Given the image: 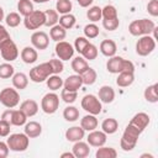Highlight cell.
Masks as SVG:
<instances>
[{
	"label": "cell",
	"mask_w": 158,
	"mask_h": 158,
	"mask_svg": "<svg viewBox=\"0 0 158 158\" xmlns=\"http://www.w3.org/2000/svg\"><path fill=\"white\" fill-rule=\"evenodd\" d=\"M27 121V116L25 115L23 111L21 110H11V116H10V125L12 126H22Z\"/></svg>",
	"instance_id": "484cf974"
},
{
	"label": "cell",
	"mask_w": 158,
	"mask_h": 158,
	"mask_svg": "<svg viewBox=\"0 0 158 158\" xmlns=\"http://www.w3.org/2000/svg\"><path fill=\"white\" fill-rule=\"evenodd\" d=\"M120 25L118 17L116 19H102V26L107 31H115Z\"/></svg>",
	"instance_id": "bcb514c9"
},
{
	"label": "cell",
	"mask_w": 158,
	"mask_h": 158,
	"mask_svg": "<svg viewBox=\"0 0 158 158\" xmlns=\"http://www.w3.org/2000/svg\"><path fill=\"white\" fill-rule=\"evenodd\" d=\"M77 1H78V4H79L81 7H88V6H90V5L93 4L94 0H77Z\"/></svg>",
	"instance_id": "f5cc1de1"
},
{
	"label": "cell",
	"mask_w": 158,
	"mask_h": 158,
	"mask_svg": "<svg viewBox=\"0 0 158 158\" xmlns=\"http://www.w3.org/2000/svg\"><path fill=\"white\" fill-rule=\"evenodd\" d=\"M89 68V64H88V62H86V59H84L83 57H75L73 60H72V69L77 73V74H81V73H84L86 69Z\"/></svg>",
	"instance_id": "f1b7e54d"
},
{
	"label": "cell",
	"mask_w": 158,
	"mask_h": 158,
	"mask_svg": "<svg viewBox=\"0 0 158 158\" xmlns=\"http://www.w3.org/2000/svg\"><path fill=\"white\" fill-rule=\"evenodd\" d=\"M77 98H78V91H68L63 89L60 93V99L67 104H73L77 100Z\"/></svg>",
	"instance_id": "f6af8a7d"
},
{
	"label": "cell",
	"mask_w": 158,
	"mask_h": 158,
	"mask_svg": "<svg viewBox=\"0 0 158 158\" xmlns=\"http://www.w3.org/2000/svg\"><path fill=\"white\" fill-rule=\"evenodd\" d=\"M64 69L63 62L60 59H51L48 62L41 63L30 70V79L33 83H42L52 74H60Z\"/></svg>",
	"instance_id": "7a4b0ae2"
},
{
	"label": "cell",
	"mask_w": 158,
	"mask_h": 158,
	"mask_svg": "<svg viewBox=\"0 0 158 158\" xmlns=\"http://www.w3.org/2000/svg\"><path fill=\"white\" fill-rule=\"evenodd\" d=\"M9 146L6 142L0 141V158H6L9 156Z\"/></svg>",
	"instance_id": "f907efd6"
},
{
	"label": "cell",
	"mask_w": 158,
	"mask_h": 158,
	"mask_svg": "<svg viewBox=\"0 0 158 158\" xmlns=\"http://www.w3.org/2000/svg\"><path fill=\"white\" fill-rule=\"evenodd\" d=\"M9 38H11L10 33L7 32V30H6L2 25H0V43H2L4 41L9 40Z\"/></svg>",
	"instance_id": "816d5d0a"
},
{
	"label": "cell",
	"mask_w": 158,
	"mask_h": 158,
	"mask_svg": "<svg viewBox=\"0 0 158 158\" xmlns=\"http://www.w3.org/2000/svg\"><path fill=\"white\" fill-rule=\"evenodd\" d=\"M72 152L74 154L75 158H85L89 156L90 153V148H89V144L83 142L81 139L80 141H77L74 142V146L72 148Z\"/></svg>",
	"instance_id": "2e32d148"
},
{
	"label": "cell",
	"mask_w": 158,
	"mask_h": 158,
	"mask_svg": "<svg viewBox=\"0 0 158 158\" xmlns=\"http://www.w3.org/2000/svg\"><path fill=\"white\" fill-rule=\"evenodd\" d=\"M84 135H85V131L80 126H73L65 131V138L69 142H77V141L83 139Z\"/></svg>",
	"instance_id": "ac0fdd59"
},
{
	"label": "cell",
	"mask_w": 158,
	"mask_h": 158,
	"mask_svg": "<svg viewBox=\"0 0 158 158\" xmlns=\"http://www.w3.org/2000/svg\"><path fill=\"white\" fill-rule=\"evenodd\" d=\"M31 43L32 46L36 48V49H40V51H43L48 47L49 44V37L46 32L43 31H36L32 33L31 36Z\"/></svg>",
	"instance_id": "4fadbf2b"
},
{
	"label": "cell",
	"mask_w": 158,
	"mask_h": 158,
	"mask_svg": "<svg viewBox=\"0 0 158 158\" xmlns=\"http://www.w3.org/2000/svg\"><path fill=\"white\" fill-rule=\"evenodd\" d=\"M35 2H38V4H43V2H47V1H49V0H33Z\"/></svg>",
	"instance_id": "9f6ffc18"
},
{
	"label": "cell",
	"mask_w": 158,
	"mask_h": 158,
	"mask_svg": "<svg viewBox=\"0 0 158 158\" xmlns=\"http://www.w3.org/2000/svg\"><path fill=\"white\" fill-rule=\"evenodd\" d=\"M38 58V54H37V51L33 48V47H25L22 48L21 51V59L23 60V63L26 64H32L37 60Z\"/></svg>",
	"instance_id": "cb8c5ba5"
},
{
	"label": "cell",
	"mask_w": 158,
	"mask_h": 158,
	"mask_svg": "<svg viewBox=\"0 0 158 158\" xmlns=\"http://www.w3.org/2000/svg\"><path fill=\"white\" fill-rule=\"evenodd\" d=\"M65 36H67V30L63 28L60 25H54L49 30V37L56 42L63 41L65 38Z\"/></svg>",
	"instance_id": "83f0119b"
},
{
	"label": "cell",
	"mask_w": 158,
	"mask_h": 158,
	"mask_svg": "<svg viewBox=\"0 0 158 158\" xmlns=\"http://www.w3.org/2000/svg\"><path fill=\"white\" fill-rule=\"evenodd\" d=\"M80 77H81L83 84H85V85H93V84L96 81L98 74H96L95 69H93V68H90V67H89L84 73H81V74H80Z\"/></svg>",
	"instance_id": "e575fe53"
},
{
	"label": "cell",
	"mask_w": 158,
	"mask_h": 158,
	"mask_svg": "<svg viewBox=\"0 0 158 158\" xmlns=\"http://www.w3.org/2000/svg\"><path fill=\"white\" fill-rule=\"evenodd\" d=\"M156 28V25L152 20L148 19H141V20H135L130 23L128 26V32L132 36H144V35H151Z\"/></svg>",
	"instance_id": "277c9868"
},
{
	"label": "cell",
	"mask_w": 158,
	"mask_h": 158,
	"mask_svg": "<svg viewBox=\"0 0 158 158\" xmlns=\"http://www.w3.org/2000/svg\"><path fill=\"white\" fill-rule=\"evenodd\" d=\"M44 22H46L44 11H40V10H33L30 15L25 16L23 19V25L27 30H37L41 26H44Z\"/></svg>",
	"instance_id": "52a82bcc"
},
{
	"label": "cell",
	"mask_w": 158,
	"mask_h": 158,
	"mask_svg": "<svg viewBox=\"0 0 158 158\" xmlns=\"http://www.w3.org/2000/svg\"><path fill=\"white\" fill-rule=\"evenodd\" d=\"M98 53H99V51H98V47L95 46V44H93V43H88L85 47H84V49L81 51V57L84 58V59H88V60H94L96 57H98Z\"/></svg>",
	"instance_id": "f546056e"
},
{
	"label": "cell",
	"mask_w": 158,
	"mask_h": 158,
	"mask_svg": "<svg viewBox=\"0 0 158 158\" xmlns=\"http://www.w3.org/2000/svg\"><path fill=\"white\" fill-rule=\"evenodd\" d=\"M60 157H62V158H65V157L74 158V154H73V152H65V153H62V154H60Z\"/></svg>",
	"instance_id": "db71d44e"
},
{
	"label": "cell",
	"mask_w": 158,
	"mask_h": 158,
	"mask_svg": "<svg viewBox=\"0 0 158 158\" xmlns=\"http://www.w3.org/2000/svg\"><path fill=\"white\" fill-rule=\"evenodd\" d=\"M58 22H59V25H60L63 28H65V30H70V28L74 27V25H75V22H77V19H75L74 15H72V14L69 12V14H64V15H62V16L59 17Z\"/></svg>",
	"instance_id": "1f68e13d"
},
{
	"label": "cell",
	"mask_w": 158,
	"mask_h": 158,
	"mask_svg": "<svg viewBox=\"0 0 158 158\" xmlns=\"http://www.w3.org/2000/svg\"><path fill=\"white\" fill-rule=\"evenodd\" d=\"M96 158H116L117 157V152L115 148L112 147H98V151L95 153Z\"/></svg>",
	"instance_id": "d6a6232c"
},
{
	"label": "cell",
	"mask_w": 158,
	"mask_h": 158,
	"mask_svg": "<svg viewBox=\"0 0 158 158\" xmlns=\"http://www.w3.org/2000/svg\"><path fill=\"white\" fill-rule=\"evenodd\" d=\"M99 33H100V30L95 23H89L84 27V36L86 38H95L99 36Z\"/></svg>",
	"instance_id": "ee69618b"
},
{
	"label": "cell",
	"mask_w": 158,
	"mask_h": 158,
	"mask_svg": "<svg viewBox=\"0 0 158 158\" xmlns=\"http://www.w3.org/2000/svg\"><path fill=\"white\" fill-rule=\"evenodd\" d=\"M115 99V90L110 85H102L99 89V100L105 104L112 102Z\"/></svg>",
	"instance_id": "d6986e66"
},
{
	"label": "cell",
	"mask_w": 158,
	"mask_h": 158,
	"mask_svg": "<svg viewBox=\"0 0 158 158\" xmlns=\"http://www.w3.org/2000/svg\"><path fill=\"white\" fill-rule=\"evenodd\" d=\"M15 74V69L10 63H2L0 64V78L1 79H9L12 78Z\"/></svg>",
	"instance_id": "ab89813d"
},
{
	"label": "cell",
	"mask_w": 158,
	"mask_h": 158,
	"mask_svg": "<svg viewBox=\"0 0 158 158\" xmlns=\"http://www.w3.org/2000/svg\"><path fill=\"white\" fill-rule=\"evenodd\" d=\"M20 110L23 111L27 117H32V116H35L38 112V104L35 100L28 99V100H25L20 105Z\"/></svg>",
	"instance_id": "ffe728a7"
},
{
	"label": "cell",
	"mask_w": 158,
	"mask_h": 158,
	"mask_svg": "<svg viewBox=\"0 0 158 158\" xmlns=\"http://www.w3.org/2000/svg\"><path fill=\"white\" fill-rule=\"evenodd\" d=\"M156 48V38L151 35L141 36V38L136 42V53L141 57H146L151 54Z\"/></svg>",
	"instance_id": "8992f818"
},
{
	"label": "cell",
	"mask_w": 158,
	"mask_h": 158,
	"mask_svg": "<svg viewBox=\"0 0 158 158\" xmlns=\"http://www.w3.org/2000/svg\"><path fill=\"white\" fill-rule=\"evenodd\" d=\"M147 12L153 17L158 16V0H151L147 4Z\"/></svg>",
	"instance_id": "c3c4849f"
},
{
	"label": "cell",
	"mask_w": 158,
	"mask_h": 158,
	"mask_svg": "<svg viewBox=\"0 0 158 158\" xmlns=\"http://www.w3.org/2000/svg\"><path fill=\"white\" fill-rule=\"evenodd\" d=\"M72 7H73V5H72L70 0H57V2H56V11L62 15L69 14Z\"/></svg>",
	"instance_id": "f35d334b"
},
{
	"label": "cell",
	"mask_w": 158,
	"mask_h": 158,
	"mask_svg": "<svg viewBox=\"0 0 158 158\" xmlns=\"http://www.w3.org/2000/svg\"><path fill=\"white\" fill-rule=\"evenodd\" d=\"M106 133L104 131H96V130H93L90 131V133L88 135V144L89 146H93V147H101L105 144L106 142Z\"/></svg>",
	"instance_id": "5bb4252c"
},
{
	"label": "cell",
	"mask_w": 158,
	"mask_h": 158,
	"mask_svg": "<svg viewBox=\"0 0 158 158\" xmlns=\"http://www.w3.org/2000/svg\"><path fill=\"white\" fill-rule=\"evenodd\" d=\"M25 133L28 138H36L42 133V126L37 121H30L25 123Z\"/></svg>",
	"instance_id": "44dd1931"
},
{
	"label": "cell",
	"mask_w": 158,
	"mask_h": 158,
	"mask_svg": "<svg viewBox=\"0 0 158 158\" xmlns=\"http://www.w3.org/2000/svg\"><path fill=\"white\" fill-rule=\"evenodd\" d=\"M17 10H19V14L25 17L33 11V4L31 0H19Z\"/></svg>",
	"instance_id": "836d02e7"
},
{
	"label": "cell",
	"mask_w": 158,
	"mask_h": 158,
	"mask_svg": "<svg viewBox=\"0 0 158 158\" xmlns=\"http://www.w3.org/2000/svg\"><path fill=\"white\" fill-rule=\"evenodd\" d=\"M54 51H56L57 57L60 60H69L73 57L75 49L73 48V46L70 43H68L65 41H59V42H57Z\"/></svg>",
	"instance_id": "7c38bea8"
},
{
	"label": "cell",
	"mask_w": 158,
	"mask_h": 158,
	"mask_svg": "<svg viewBox=\"0 0 158 158\" xmlns=\"http://www.w3.org/2000/svg\"><path fill=\"white\" fill-rule=\"evenodd\" d=\"M101 128L106 135H114L118 130V122L116 118H112V117L105 118L101 123Z\"/></svg>",
	"instance_id": "4316f807"
},
{
	"label": "cell",
	"mask_w": 158,
	"mask_h": 158,
	"mask_svg": "<svg viewBox=\"0 0 158 158\" xmlns=\"http://www.w3.org/2000/svg\"><path fill=\"white\" fill-rule=\"evenodd\" d=\"M100 52L105 56V57H112L116 54V51H117V46L115 43V41L112 40H104L101 41L100 43Z\"/></svg>",
	"instance_id": "e0dca14e"
},
{
	"label": "cell",
	"mask_w": 158,
	"mask_h": 158,
	"mask_svg": "<svg viewBox=\"0 0 158 158\" xmlns=\"http://www.w3.org/2000/svg\"><path fill=\"white\" fill-rule=\"evenodd\" d=\"M89 43V41L86 40V37H77L75 42H74V49L78 53H81V51L84 49V47Z\"/></svg>",
	"instance_id": "7dc6e473"
},
{
	"label": "cell",
	"mask_w": 158,
	"mask_h": 158,
	"mask_svg": "<svg viewBox=\"0 0 158 158\" xmlns=\"http://www.w3.org/2000/svg\"><path fill=\"white\" fill-rule=\"evenodd\" d=\"M98 125H99V122H98L96 115L88 114L80 120V127L84 131H93V130H95L98 127Z\"/></svg>",
	"instance_id": "7402d4cb"
},
{
	"label": "cell",
	"mask_w": 158,
	"mask_h": 158,
	"mask_svg": "<svg viewBox=\"0 0 158 158\" xmlns=\"http://www.w3.org/2000/svg\"><path fill=\"white\" fill-rule=\"evenodd\" d=\"M46 84L51 90H58L63 86V79L58 74H52L46 79Z\"/></svg>",
	"instance_id": "d590c367"
},
{
	"label": "cell",
	"mask_w": 158,
	"mask_h": 158,
	"mask_svg": "<svg viewBox=\"0 0 158 158\" xmlns=\"http://www.w3.org/2000/svg\"><path fill=\"white\" fill-rule=\"evenodd\" d=\"M59 107V96L56 93H48L46 94L41 100V109L43 112L52 115L54 114Z\"/></svg>",
	"instance_id": "8fae6325"
},
{
	"label": "cell",
	"mask_w": 158,
	"mask_h": 158,
	"mask_svg": "<svg viewBox=\"0 0 158 158\" xmlns=\"http://www.w3.org/2000/svg\"><path fill=\"white\" fill-rule=\"evenodd\" d=\"M4 20V9L0 6V22Z\"/></svg>",
	"instance_id": "11a10c76"
},
{
	"label": "cell",
	"mask_w": 158,
	"mask_h": 158,
	"mask_svg": "<svg viewBox=\"0 0 158 158\" xmlns=\"http://www.w3.org/2000/svg\"><path fill=\"white\" fill-rule=\"evenodd\" d=\"M6 143H7L10 151L23 152L28 148L30 138L27 137L26 133H14V135L9 136V138L6 139Z\"/></svg>",
	"instance_id": "5b68a950"
},
{
	"label": "cell",
	"mask_w": 158,
	"mask_h": 158,
	"mask_svg": "<svg viewBox=\"0 0 158 158\" xmlns=\"http://www.w3.org/2000/svg\"><path fill=\"white\" fill-rule=\"evenodd\" d=\"M149 121H151L149 115L146 112H138L131 118L120 141V146L125 152H130L136 147L138 137L142 135L144 128L149 125Z\"/></svg>",
	"instance_id": "6da1fadb"
},
{
	"label": "cell",
	"mask_w": 158,
	"mask_h": 158,
	"mask_svg": "<svg viewBox=\"0 0 158 158\" xmlns=\"http://www.w3.org/2000/svg\"><path fill=\"white\" fill-rule=\"evenodd\" d=\"M0 102L7 109H12L17 106L20 102V95L17 90L12 88H4L0 91Z\"/></svg>",
	"instance_id": "ba28073f"
},
{
	"label": "cell",
	"mask_w": 158,
	"mask_h": 158,
	"mask_svg": "<svg viewBox=\"0 0 158 158\" xmlns=\"http://www.w3.org/2000/svg\"><path fill=\"white\" fill-rule=\"evenodd\" d=\"M5 22L9 27H17L21 22V16L19 12H10L5 17Z\"/></svg>",
	"instance_id": "60d3db41"
},
{
	"label": "cell",
	"mask_w": 158,
	"mask_h": 158,
	"mask_svg": "<svg viewBox=\"0 0 158 158\" xmlns=\"http://www.w3.org/2000/svg\"><path fill=\"white\" fill-rule=\"evenodd\" d=\"M10 133V122L0 118V137H6Z\"/></svg>",
	"instance_id": "681fc988"
},
{
	"label": "cell",
	"mask_w": 158,
	"mask_h": 158,
	"mask_svg": "<svg viewBox=\"0 0 158 158\" xmlns=\"http://www.w3.org/2000/svg\"><path fill=\"white\" fill-rule=\"evenodd\" d=\"M0 54H1L2 59H5L6 62L15 60L19 57V49H17L16 43L11 38L0 43Z\"/></svg>",
	"instance_id": "30bf717a"
},
{
	"label": "cell",
	"mask_w": 158,
	"mask_h": 158,
	"mask_svg": "<svg viewBox=\"0 0 158 158\" xmlns=\"http://www.w3.org/2000/svg\"><path fill=\"white\" fill-rule=\"evenodd\" d=\"M133 80H135V74L132 72H121V73H118L116 84L120 88H127V86L132 85Z\"/></svg>",
	"instance_id": "d4e9b609"
},
{
	"label": "cell",
	"mask_w": 158,
	"mask_h": 158,
	"mask_svg": "<svg viewBox=\"0 0 158 158\" xmlns=\"http://www.w3.org/2000/svg\"><path fill=\"white\" fill-rule=\"evenodd\" d=\"M141 157H148V158H153V156H152V154H147V153H146V154H142Z\"/></svg>",
	"instance_id": "6f0895ef"
},
{
	"label": "cell",
	"mask_w": 158,
	"mask_h": 158,
	"mask_svg": "<svg viewBox=\"0 0 158 158\" xmlns=\"http://www.w3.org/2000/svg\"><path fill=\"white\" fill-rule=\"evenodd\" d=\"M106 69L111 74H118L121 72L135 73V64L131 60L125 59L120 56H112L106 62Z\"/></svg>",
	"instance_id": "3957f363"
},
{
	"label": "cell",
	"mask_w": 158,
	"mask_h": 158,
	"mask_svg": "<svg viewBox=\"0 0 158 158\" xmlns=\"http://www.w3.org/2000/svg\"><path fill=\"white\" fill-rule=\"evenodd\" d=\"M86 17L91 22H96V21L101 20V7H99V6H91L86 11Z\"/></svg>",
	"instance_id": "7bdbcfd3"
},
{
	"label": "cell",
	"mask_w": 158,
	"mask_h": 158,
	"mask_svg": "<svg viewBox=\"0 0 158 158\" xmlns=\"http://www.w3.org/2000/svg\"><path fill=\"white\" fill-rule=\"evenodd\" d=\"M63 117H64V120L68 121V122H74V121H77V120L79 118V110H78L75 106L69 105V106H67V107L64 109V111H63Z\"/></svg>",
	"instance_id": "8d00e7d4"
},
{
	"label": "cell",
	"mask_w": 158,
	"mask_h": 158,
	"mask_svg": "<svg viewBox=\"0 0 158 158\" xmlns=\"http://www.w3.org/2000/svg\"><path fill=\"white\" fill-rule=\"evenodd\" d=\"M117 16V10L114 5H106L101 9V19H116Z\"/></svg>",
	"instance_id": "b9f144b4"
},
{
	"label": "cell",
	"mask_w": 158,
	"mask_h": 158,
	"mask_svg": "<svg viewBox=\"0 0 158 158\" xmlns=\"http://www.w3.org/2000/svg\"><path fill=\"white\" fill-rule=\"evenodd\" d=\"M44 16H46V22H44V26L47 27H52L54 25H57L58 20H59V16H58V12L56 10H52V9H48L44 11Z\"/></svg>",
	"instance_id": "74e56055"
},
{
	"label": "cell",
	"mask_w": 158,
	"mask_h": 158,
	"mask_svg": "<svg viewBox=\"0 0 158 158\" xmlns=\"http://www.w3.org/2000/svg\"><path fill=\"white\" fill-rule=\"evenodd\" d=\"M81 107L88 114H91V115H99L101 112V109H102L101 101L99 100L98 96H95L93 94L83 96V99H81Z\"/></svg>",
	"instance_id": "9c48e42d"
},
{
	"label": "cell",
	"mask_w": 158,
	"mask_h": 158,
	"mask_svg": "<svg viewBox=\"0 0 158 158\" xmlns=\"http://www.w3.org/2000/svg\"><path fill=\"white\" fill-rule=\"evenodd\" d=\"M11 80H12V85H14V88L17 89V90L26 89L27 85H28V77H27L25 73H21V72L15 73V74L12 75Z\"/></svg>",
	"instance_id": "603a6c76"
},
{
	"label": "cell",
	"mask_w": 158,
	"mask_h": 158,
	"mask_svg": "<svg viewBox=\"0 0 158 158\" xmlns=\"http://www.w3.org/2000/svg\"><path fill=\"white\" fill-rule=\"evenodd\" d=\"M157 88H158V84H152V85H148L146 89H144V99L148 101V102H157L158 101V93H157Z\"/></svg>",
	"instance_id": "4dcf8cb0"
},
{
	"label": "cell",
	"mask_w": 158,
	"mask_h": 158,
	"mask_svg": "<svg viewBox=\"0 0 158 158\" xmlns=\"http://www.w3.org/2000/svg\"><path fill=\"white\" fill-rule=\"evenodd\" d=\"M81 85H83V80H81V77H80L79 74L69 75V77L63 81V86H64V89L68 90V91H78Z\"/></svg>",
	"instance_id": "9a60e30c"
}]
</instances>
